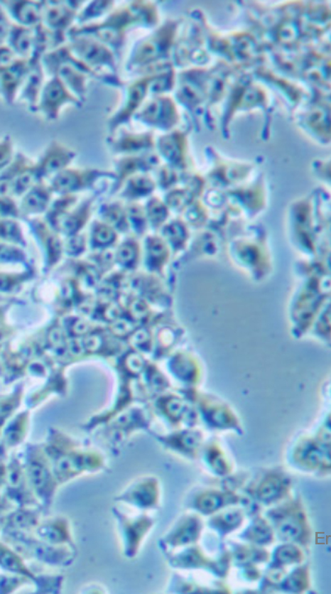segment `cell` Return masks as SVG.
<instances>
[{"label": "cell", "mask_w": 331, "mask_h": 594, "mask_svg": "<svg viewBox=\"0 0 331 594\" xmlns=\"http://www.w3.org/2000/svg\"><path fill=\"white\" fill-rule=\"evenodd\" d=\"M1 539L25 560L50 567L71 566L77 556V549L52 545L39 539L33 532L1 531Z\"/></svg>", "instance_id": "6da1fadb"}, {"label": "cell", "mask_w": 331, "mask_h": 594, "mask_svg": "<svg viewBox=\"0 0 331 594\" xmlns=\"http://www.w3.org/2000/svg\"><path fill=\"white\" fill-rule=\"evenodd\" d=\"M23 462L30 485L44 514L48 515L58 487L61 486L55 476L52 463L46 452L36 447L29 448Z\"/></svg>", "instance_id": "7a4b0ae2"}, {"label": "cell", "mask_w": 331, "mask_h": 594, "mask_svg": "<svg viewBox=\"0 0 331 594\" xmlns=\"http://www.w3.org/2000/svg\"><path fill=\"white\" fill-rule=\"evenodd\" d=\"M45 452L52 463L60 485L85 474H95L104 468V458L95 452L68 451L64 447L53 446Z\"/></svg>", "instance_id": "3957f363"}, {"label": "cell", "mask_w": 331, "mask_h": 594, "mask_svg": "<svg viewBox=\"0 0 331 594\" xmlns=\"http://www.w3.org/2000/svg\"><path fill=\"white\" fill-rule=\"evenodd\" d=\"M125 558L132 560L138 556L142 544L154 525L148 512L129 513L119 507L112 508Z\"/></svg>", "instance_id": "277c9868"}, {"label": "cell", "mask_w": 331, "mask_h": 594, "mask_svg": "<svg viewBox=\"0 0 331 594\" xmlns=\"http://www.w3.org/2000/svg\"><path fill=\"white\" fill-rule=\"evenodd\" d=\"M2 463L1 497L16 507H35L43 509L30 485L23 462L18 458H12L6 465Z\"/></svg>", "instance_id": "5b68a950"}, {"label": "cell", "mask_w": 331, "mask_h": 594, "mask_svg": "<svg viewBox=\"0 0 331 594\" xmlns=\"http://www.w3.org/2000/svg\"><path fill=\"white\" fill-rule=\"evenodd\" d=\"M160 488L158 478L141 476L124 488L114 501L124 503L139 512H148L156 509L159 504Z\"/></svg>", "instance_id": "8992f818"}, {"label": "cell", "mask_w": 331, "mask_h": 594, "mask_svg": "<svg viewBox=\"0 0 331 594\" xmlns=\"http://www.w3.org/2000/svg\"><path fill=\"white\" fill-rule=\"evenodd\" d=\"M33 533L52 545L77 549L73 540L71 523L66 517L59 515L43 518Z\"/></svg>", "instance_id": "52a82bcc"}, {"label": "cell", "mask_w": 331, "mask_h": 594, "mask_svg": "<svg viewBox=\"0 0 331 594\" xmlns=\"http://www.w3.org/2000/svg\"><path fill=\"white\" fill-rule=\"evenodd\" d=\"M42 508L16 507L1 514V531L34 532L43 519Z\"/></svg>", "instance_id": "ba28073f"}, {"label": "cell", "mask_w": 331, "mask_h": 594, "mask_svg": "<svg viewBox=\"0 0 331 594\" xmlns=\"http://www.w3.org/2000/svg\"><path fill=\"white\" fill-rule=\"evenodd\" d=\"M1 566L2 572L28 577L33 581V585L37 580L38 573L28 566L27 561L3 541H1V566Z\"/></svg>", "instance_id": "9c48e42d"}, {"label": "cell", "mask_w": 331, "mask_h": 594, "mask_svg": "<svg viewBox=\"0 0 331 594\" xmlns=\"http://www.w3.org/2000/svg\"><path fill=\"white\" fill-rule=\"evenodd\" d=\"M64 583L63 575L53 573H38L36 582L34 583L35 593H62Z\"/></svg>", "instance_id": "30bf717a"}, {"label": "cell", "mask_w": 331, "mask_h": 594, "mask_svg": "<svg viewBox=\"0 0 331 594\" xmlns=\"http://www.w3.org/2000/svg\"><path fill=\"white\" fill-rule=\"evenodd\" d=\"M26 585H33V583L28 577L14 573L2 572L1 573V590L0 593H13L18 588Z\"/></svg>", "instance_id": "8fae6325"}, {"label": "cell", "mask_w": 331, "mask_h": 594, "mask_svg": "<svg viewBox=\"0 0 331 594\" xmlns=\"http://www.w3.org/2000/svg\"><path fill=\"white\" fill-rule=\"evenodd\" d=\"M134 258V252L131 247L124 246L119 252V259L123 263H129Z\"/></svg>", "instance_id": "7c38bea8"}, {"label": "cell", "mask_w": 331, "mask_h": 594, "mask_svg": "<svg viewBox=\"0 0 331 594\" xmlns=\"http://www.w3.org/2000/svg\"><path fill=\"white\" fill-rule=\"evenodd\" d=\"M112 239L113 234L112 231L107 229H100L97 231V234H95V239H97L99 243L107 244L109 242L112 241Z\"/></svg>", "instance_id": "4fadbf2b"}, {"label": "cell", "mask_w": 331, "mask_h": 594, "mask_svg": "<svg viewBox=\"0 0 331 594\" xmlns=\"http://www.w3.org/2000/svg\"><path fill=\"white\" fill-rule=\"evenodd\" d=\"M28 205L32 206V207H33V208H36V207L39 208L40 206L43 205L44 199H43L42 198H40V196L38 195L35 194V195H32L31 196H29V198L28 199Z\"/></svg>", "instance_id": "5bb4252c"}]
</instances>
